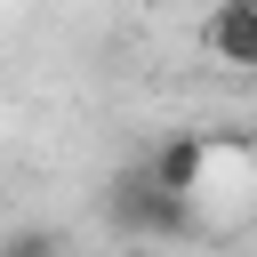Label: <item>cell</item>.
I'll use <instances>...</instances> for the list:
<instances>
[{"mask_svg": "<svg viewBox=\"0 0 257 257\" xmlns=\"http://www.w3.org/2000/svg\"><path fill=\"white\" fill-rule=\"evenodd\" d=\"M193 40H201L217 64H233V72H257V0H217V8L193 24Z\"/></svg>", "mask_w": 257, "mask_h": 257, "instance_id": "1", "label": "cell"}, {"mask_svg": "<svg viewBox=\"0 0 257 257\" xmlns=\"http://www.w3.org/2000/svg\"><path fill=\"white\" fill-rule=\"evenodd\" d=\"M112 217H120L128 233H185V225H193V201H177V193H161L153 177H137V185L112 193Z\"/></svg>", "mask_w": 257, "mask_h": 257, "instance_id": "2", "label": "cell"}, {"mask_svg": "<svg viewBox=\"0 0 257 257\" xmlns=\"http://www.w3.org/2000/svg\"><path fill=\"white\" fill-rule=\"evenodd\" d=\"M145 177H153L161 193L193 201V193L209 185V137H201V128H177V137H169V145L153 153V169H145Z\"/></svg>", "mask_w": 257, "mask_h": 257, "instance_id": "3", "label": "cell"}, {"mask_svg": "<svg viewBox=\"0 0 257 257\" xmlns=\"http://www.w3.org/2000/svg\"><path fill=\"white\" fill-rule=\"evenodd\" d=\"M8 257H40V241H32V233H24V241H8Z\"/></svg>", "mask_w": 257, "mask_h": 257, "instance_id": "4", "label": "cell"}]
</instances>
